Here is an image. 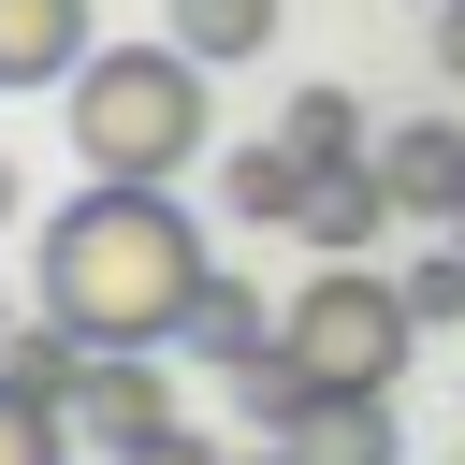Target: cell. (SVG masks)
Wrapping results in <instances>:
<instances>
[{"label": "cell", "mask_w": 465, "mask_h": 465, "mask_svg": "<svg viewBox=\"0 0 465 465\" xmlns=\"http://www.w3.org/2000/svg\"><path fill=\"white\" fill-rule=\"evenodd\" d=\"M276 131H291V160H305V174H363V160H378V145H363L378 116H363L349 87H305V102L276 116Z\"/></svg>", "instance_id": "9"}, {"label": "cell", "mask_w": 465, "mask_h": 465, "mask_svg": "<svg viewBox=\"0 0 465 465\" xmlns=\"http://www.w3.org/2000/svg\"><path fill=\"white\" fill-rule=\"evenodd\" d=\"M174 349H203V363H218V378H247V363H262V349H276V305H262V291H247V276H218V291H203V305H189V334H174Z\"/></svg>", "instance_id": "8"}, {"label": "cell", "mask_w": 465, "mask_h": 465, "mask_svg": "<svg viewBox=\"0 0 465 465\" xmlns=\"http://www.w3.org/2000/svg\"><path fill=\"white\" fill-rule=\"evenodd\" d=\"M116 465H232V450H203V436H189V421H160V436H131V450H116Z\"/></svg>", "instance_id": "15"}, {"label": "cell", "mask_w": 465, "mask_h": 465, "mask_svg": "<svg viewBox=\"0 0 465 465\" xmlns=\"http://www.w3.org/2000/svg\"><path fill=\"white\" fill-rule=\"evenodd\" d=\"M276 450L291 465H392V392H305L276 421Z\"/></svg>", "instance_id": "6"}, {"label": "cell", "mask_w": 465, "mask_h": 465, "mask_svg": "<svg viewBox=\"0 0 465 465\" xmlns=\"http://www.w3.org/2000/svg\"><path fill=\"white\" fill-rule=\"evenodd\" d=\"M0 218H15V160H0Z\"/></svg>", "instance_id": "17"}, {"label": "cell", "mask_w": 465, "mask_h": 465, "mask_svg": "<svg viewBox=\"0 0 465 465\" xmlns=\"http://www.w3.org/2000/svg\"><path fill=\"white\" fill-rule=\"evenodd\" d=\"M450 247H465V203H450Z\"/></svg>", "instance_id": "19"}, {"label": "cell", "mask_w": 465, "mask_h": 465, "mask_svg": "<svg viewBox=\"0 0 465 465\" xmlns=\"http://www.w3.org/2000/svg\"><path fill=\"white\" fill-rule=\"evenodd\" d=\"M436 73H450V87H465V0H450V15H436Z\"/></svg>", "instance_id": "16"}, {"label": "cell", "mask_w": 465, "mask_h": 465, "mask_svg": "<svg viewBox=\"0 0 465 465\" xmlns=\"http://www.w3.org/2000/svg\"><path fill=\"white\" fill-rule=\"evenodd\" d=\"M0 349H15V305H0Z\"/></svg>", "instance_id": "18"}, {"label": "cell", "mask_w": 465, "mask_h": 465, "mask_svg": "<svg viewBox=\"0 0 465 465\" xmlns=\"http://www.w3.org/2000/svg\"><path fill=\"white\" fill-rule=\"evenodd\" d=\"M305 160H291V131H262V145H232V218H305Z\"/></svg>", "instance_id": "11"}, {"label": "cell", "mask_w": 465, "mask_h": 465, "mask_svg": "<svg viewBox=\"0 0 465 465\" xmlns=\"http://www.w3.org/2000/svg\"><path fill=\"white\" fill-rule=\"evenodd\" d=\"M73 102V160L87 174H131V189H174L189 160H203V58L160 29V44H87V73L58 87Z\"/></svg>", "instance_id": "2"}, {"label": "cell", "mask_w": 465, "mask_h": 465, "mask_svg": "<svg viewBox=\"0 0 465 465\" xmlns=\"http://www.w3.org/2000/svg\"><path fill=\"white\" fill-rule=\"evenodd\" d=\"M174 44L218 73V58H262L276 44V0H174Z\"/></svg>", "instance_id": "12"}, {"label": "cell", "mask_w": 465, "mask_h": 465, "mask_svg": "<svg viewBox=\"0 0 465 465\" xmlns=\"http://www.w3.org/2000/svg\"><path fill=\"white\" fill-rule=\"evenodd\" d=\"M407 320H421V334H450V320H465V247L407 262Z\"/></svg>", "instance_id": "14"}, {"label": "cell", "mask_w": 465, "mask_h": 465, "mask_svg": "<svg viewBox=\"0 0 465 465\" xmlns=\"http://www.w3.org/2000/svg\"><path fill=\"white\" fill-rule=\"evenodd\" d=\"M262 465H291V450H262Z\"/></svg>", "instance_id": "20"}, {"label": "cell", "mask_w": 465, "mask_h": 465, "mask_svg": "<svg viewBox=\"0 0 465 465\" xmlns=\"http://www.w3.org/2000/svg\"><path fill=\"white\" fill-rule=\"evenodd\" d=\"M203 291H218L203 218H189L174 189H131V174H87V189L44 218V247H29V305L73 320L87 349H174Z\"/></svg>", "instance_id": "1"}, {"label": "cell", "mask_w": 465, "mask_h": 465, "mask_svg": "<svg viewBox=\"0 0 465 465\" xmlns=\"http://www.w3.org/2000/svg\"><path fill=\"white\" fill-rule=\"evenodd\" d=\"M87 44H102L87 0H0V102H15V87H73Z\"/></svg>", "instance_id": "4"}, {"label": "cell", "mask_w": 465, "mask_h": 465, "mask_svg": "<svg viewBox=\"0 0 465 465\" xmlns=\"http://www.w3.org/2000/svg\"><path fill=\"white\" fill-rule=\"evenodd\" d=\"M378 189H392V218H436V232H450V203H465V116L378 131Z\"/></svg>", "instance_id": "5"}, {"label": "cell", "mask_w": 465, "mask_h": 465, "mask_svg": "<svg viewBox=\"0 0 465 465\" xmlns=\"http://www.w3.org/2000/svg\"><path fill=\"white\" fill-rule=\"evenodd\" d=\"M174 421V392H160V363L145 349H102L87 363V392H73V436H102V450H131V436H160Z\"/></svg>", "instance_id": "7"}, {"label": "cell", "mask_w": 465, "mask_h": 465, "mask_svg": "<svg viewBox=\"0 0 465 465\" xmlns=\"http://www.w3.org/2000/svg\"><path fill=\"white\" fill-rule=\"evenodd\" d=\"M407 349H421V320H407V276H378V262H320L276 305V363L305 392H392Z\"/></svg>", "instance_id": "3"}, {"label": "cell", "mask_w": 465, "mask_h": 465, "mask_svg": "<svg viewBox=\"0 0 465 465\" xmlns=\"http://www.w3.org/2000/svg\"><path fill=\"white\" fill-rule=\"evenodd\" d=\"M378 218H392V189H378V160H363V174H320L291 232H305V247H334V262H363V247H378Z\"/></svg>", "instance_id": "10"}, {"label": "cell", "mask_w": 465, "mask_h": 465, "mask_svg": "<svg viewBox=\"0 0 465 465\" xmlns=\"http://www.w3.org/2000/svg\"><path fill=\"white\" fill-rule=\"evenodd\" d=\"M0 465H73V407H44V392L0 378Z\"/></svg>", "instance_id": "13"}]
</instances>
